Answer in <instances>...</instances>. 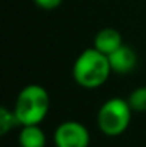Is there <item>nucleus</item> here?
Wrapping results in <instances>:
<instances>
[{
    "mask_svg": "<svg viewBox=\"0 0 146 147\" xmlns=\"http://www.w3.org/2000/svg\"><path fill=\"white\" fill-rule=\"evenodd\" d=\"M110 73L113 71L109 63V57L95 47L83 50L76 57L72 69L75 82L88 90L103 86L107 82Z\"/></svg>",
    "mask_w": 146,
    "mask_h": 147,
    "instance_id": "f257e3e1",
    "label": "nucleus"
},
{
    "mask_svg": "<svg viewBox=\"0 0 146 147\" xmlns=\"http://www.w3.org/2000/svg\"><path fill=\"white\" fill-rule=\"evenodd\" d=\"M50 97L48 90L40 84L24 86L16 98L13 111L17 123L22 126L40 124L49 113Z\"/></svg>",
    "mask_w": 146,
    "mask_h": 147,
    "instance_id": "f03ea898",
    "label": "nucleus"
},
{
    "mask_svg": "<svg viewBox=\"0 0 146 147\" xmlns=\"http://www.w3.org/2000/svg\"><path fill=\"white\" fill-rule=\"evenodd\" d=\"M132 113H133V110L130 109L128 98H107L99 107L96 116L97 127L107 137L122 136L130 124Z\"/></svg>",
    "mask_w": 146,
    "mask_h": 147,
    "instance_id": "7ed1b4c3",
    "label": "nucleus"
},
{
    "mask_svg": "<svg viewBox=\"0 0 146 147\" xmlns=\"http://www.w3.org/2000/svg\"><path fill=\"white\" fill-rule=\"evenodd\" d=\"M53 143L56 147H89L90 133L80 121L66 120L56 127Z\"/></svg>",
    "mask_w": 146,
    "mask_h": 147,
    "instance_id": "20e7f679",
    "label": "nucleus"
},
{
    "mask_svg": "<svg viewBox=\"0 0 146 147\" xmlns=\"http://www.w3.org/2000/svg\"><path fill=\"white\" fill-rule=\"evenodd\" d=\"M107 57H109L112 71L117 73V74H128L138 64L136 51L130 46H126V45H122L119 49L115 50L113 53H110Z\"/></svg>",
    "mask_w": 146,
    "mask_h": 147,
    "instance_id": "39448f33",
    "label": "nucleus"
},
{
    "mask_svg": "<svg viewBox=\"0 0 146 147\" xmlns=\"http://www.w3.org/2000/svg\"><path fill=\"white\" fill-rule=\"evenodd\" d=\"M122 45H123L122 34L119 33V30H116L113 27L100 29L96 33L95 42H93V47L97 49L99 51H102L106 56H109L110 53L117 50Z\"/></svg>",
    "mask_w": 146,
    "mask_h": 147,
    "instance_id": "423d86ee",
    "label": "nucleus"
},
{
    "mask_svg": "<svg viewBox=\"0 0 146 147\" xmlns=\"http://www.w3.org/2000/svg\"><path fill=\"white\" fill-rule=\"evenodd\" d=\"M17 142L20 147H46V134L40 124H27L20 130Z\"/></svg>",
    "mask_w": 146,
    "mask_h": 147,
    "instance_id": "0eeeda50",
    "label": "nucleus"
},
{
    "mask_svg": "<svg viewBox=\"0 0 146 147\" xmlns=\"http://www.w3.org/2000/svg\"><path fill=\"white\" fill-rule=\"evenodd\" d=\"M130 109L136 113H146V86L136 87L128 97Z\"/></svg>",
    "mask_w": 146,
    "mask_h": 147,
    "instance_id": "6e6552de",
    "label": "nucleus"
},
{
    "mask_svg": "<svg viewBox=\"0 0 146 147\" xmlns=\"http://www.w3.org/2000/svg\"><path fill=\"white\" fill-rule=\"evenodd\" d=\"M17 123V119L14 116L13 110H9L7 107H1L0 109V134L4 136L9 133V130H12Z\"/></svg>",
    "mask_w": 146,
    "mask_h": 147,
    "instance_id": "1a4fd4ad",
    "label": "nucleus"
},
{
    "mask_svg": "<svg viewBox=\"0 0 146 147\" xmlns=\"http://www.w3.org/2000/svg\"><path fill=\"white\" fill-rule=\"evenodd\" d=\"M33 1L37 7H40L43 10H54L62 4L63 0H33Z\"/></svg>",
    "mask_w": 146,
    "mask_h": 147,
    "instance_id": "9d476101",
    "label": "nucleus"
}]
</instances>
